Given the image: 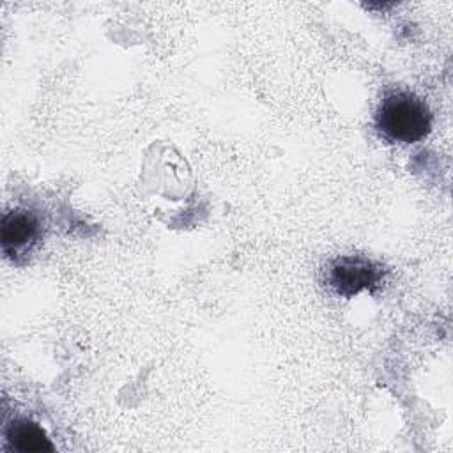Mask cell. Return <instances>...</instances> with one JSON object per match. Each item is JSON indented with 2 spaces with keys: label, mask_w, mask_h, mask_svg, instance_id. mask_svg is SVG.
Listing matches in <instances>:
<instances>
[{
  "label": "cell",
  "mask_w": 453,
  "mask_h": 453,
  "mask_svg": "<svg viewBox=\"0 0 453 453\" xmlns=\"http://www.w3.org/2000/svg\"><path fill=\"white\" fill-rule=\"evenodd\" d=\"M375 126L379 134L391 143H414L430 133L432 113L421 97L396 90L382 99Z\"/></svg>",
  "instance_id": "6da1fadb"
},
{
  "label": "cell",
  "mask_w": 453,
  "mask_h": 453,
  "mask_svg": "<svg viewBox=\"0 0 453 453\" xmlns=\"http://www.w3.org/2000/svg\"><path fill=\"white\" fill-rule=\"evenodd\" d=\"M41 235V223L35 212L28 209H12L5 212L0 228V241L4 255L18 262L27 257Z\"/></svg>",
  "instance_id": "3957f363"
},
{
  "label": "cell",
  "mask_w": 453,
  "mask_h": 453,
  "mask_svg": "<svg viewBox=\"0 0 453 453\" xmlns=\"http://www.w3.org/2000/svg\"><path fill=\"white\" fill-rule=\"evenodd\" d=\"M7 442L16 451L41 453L53 451V444L42 432V428L28 419H18L7 428Z\"/></svg>",
  "instance_id": "277c9868"
},
{
  "label": "cell",
  "mask_w": 453,
  "mask_h": 453,
  "mask_svg": "<svg viewBox=\"0 0 453 453\" xmlns=\"http://www.w3.org/2000/svg\"><path fill=\"white\" fill-rule=\"evenodd\" d=\"M384 267L361 255H342L326 267V283L340 297H354L380 285Z\"/></svg>",
  "instance_id": "7a4b0ae2"
}]
</instances>
